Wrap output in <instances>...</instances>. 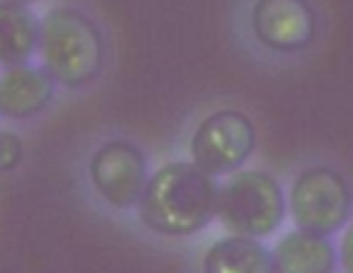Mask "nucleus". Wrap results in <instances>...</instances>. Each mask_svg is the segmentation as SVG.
I'll list each match as a JSON object with an SVG mask.
<instances>
[{"label": "nucleus", "instance_id": "f257e3e1", "mask_svg": "<svg viewBox=\"0 0 353 273\" xmlns=\"http://www.w3.org/2000/svg\"><path fill=\"white\" fill-rule=\"evenodd\" d=\"M218 191L216 174L196 162H165L148 179L136 205L138 218L160 237H192L218 218Z\"/></svg>", "mask_w": 353, "mask_h": 273}, {"label": "nucleus", "instance_id": "f03ea898", "mask_svg": "<svg viewBox=\"0 0 353 273\" xmlns=\"http://www.w3.org/2000/svg\"><path fill=\"white\" fill-rule=\"evenodd\" d=\"M39 59L56 85L88 88L104 70L107 39L88 12L70 6L51 8L41 17Z\"/></svg>", "mask_w": 353, "mask_h": 273}, {"label": "nucleus", "instance_id": "7ed1b4c3", "mask_svg": "<svg viewBox=\"0 0 353 273\" xmlns=\"http://www.w3.org/2000/svg\"><path fill=\"white\" fill-rule=\"evenodd\" d=\"M288 213V196L274 174L264 170H240L218 191V220L230 234L264 239L279 232Z\"/></svg>", "mask_w": 353, "mask_h": 273}, {"label": "nucleus", "instance_id": "20e7f679", "mask_svg": "<svg viewBox=\"0 0 353 273\" xmlns=\"http://www.w3.org/2000/svg\"><path fill=\"white\" fill-rule=\"evenodd\" d=\"M288 210L298 230L332 237L351 218V186L341 172L332 167H310L300 172L290 184Z\"/></svg>", "mask_w": 353, "mask_h": 273}, {"label": "nucleus", "instance_id": "39448f33", "mask_svg": "<svg viewBox=\"0 0 353 273\" xmlns=\"http://www.w3.org/2000/svg\"><path fill=\"white\" fill-rule=\"evenodd\" d=\"M256 148V126L237 109H221L201 119L192 133V162L211 174H235Z\"/></svg>", "mask_w": 353, "mask_h": 273}, {"label": "nucleus", "instance_id": "423d86ee", "mask_svg": "<svg viewBox=\"0 0 353 273\" xmlns=\"http://www.w3.org/2000/svg\"><path fill=\"white\" fill-rule=\"evenodd\" d=\"M88 176L97 196L112 208L128 210L138 205L150 179V165L141 148L126 138H109L88 162Z\"/></svg>", "mask_w": 353, "mask_h": 273}, {"label": "nucleus", "instance_id": "0eeeda50", "mask_svg": "<svg viewBox=\"0 0 353 273\" xmlns=\"http://www.w3.org/2000/svg\"><path fill=\"white\" fill-rule=\"evenodd\" d=\"M254 39L274 54H300L314 44L317 10L310 0H256L250 12Z\"/></svg>", "mask_w": 353, "mask_h": 273}, {"label": "nucleus", "instance_id": "6e6552de", "mask_svg": "<svg viewBox=\"0 0 353 273\" xmlns=\"http://www.w3.org/2000/svg\"><path fill=\"white\" fill-rule=\"evenodd\" d=\"M56 80L44 65H12L0 73V117L8 121H30L44 114L56 97Z\"/></svg>", "mask_w": 353, "mask_h": 273}, {"label": "nucleus", "instance_id": "1a4fd4ad", "mask_svg": "<svg viewBox=\"0 0 353 273\" xmlns=\"http://www.w3.org/2000/svg\"><path fill=\"white\" fill-rule=\"evenodd\" d=\"M276 273H334L339 252L332 239L295 228L274 247Z\"/></svg>", "mask_w": 353, "mask_h": 273}, {"label": "nucleus", "instance_id": "9d476101", "mask_svg": "<svg viewBox=\"0 0 353 273\" xmlns=\"http://www.w3.org/2000/svg\"><path fill=\"white\" fill-rule=\"evenodd\" d=\"M203 273H276L274 249L261 239L228 234L206 249L201 261Z\"/></svg>", "mask_w": 353, "mask_h": 273}, {"label": "nucleus", "instance_id": "9b49d317", "mask_svg": "<svg viewBox=\"0 0 353 273\" xmlns=\"http://www.w3.org/2000/svg\"><path fill=\"white\" fill-rule=\"evenodd\" d=\"M39 27L30 6L0 3V68L30 63L39 54Z\"/></svg>", "mask_w": 353, "mask_h": 273}, {"label": "nucleus", "instance_id": "f8f14e48", "mask_svg": "<svg viewBox=\"0 0 353 273\" xmlns=\"http://www.w3.org/2000/svg\"><path fill=\"white\" fill-rule=\"evenodd\" d=\"M25 160V143L15 131L0 128V174H10Z\"/></svg>", "mask_w": 353, "mask_h": 273}, {"label": "nucleus", "instance_id": "ddd939ff", "mask_svg": "<svg viewBox=\"0 0 353 273\" xmlns=\"http://www.w3.org/2000/svg\"><path fill=\"white\" fill-rule=\"evenodd\" d=\"M339 263L346 273H353V225L346 230L339 244Z\"/></svg>", "mask_w": 353, "mask_h": 273}, {"label": "nucleus", "instance_id": "4468645a", "mask_svg": "<svg viewBox=\"0 0 353 273\" xmlns=\"http://www.w3.org/2000/svg\"><path fill=\"white\" fill-rule=\"evenodd\" d=\"M0 3H17V6H32L37 0H0Z\"/></svg>", "mask_w": 353, "mask_h": 273}]
</instances>
